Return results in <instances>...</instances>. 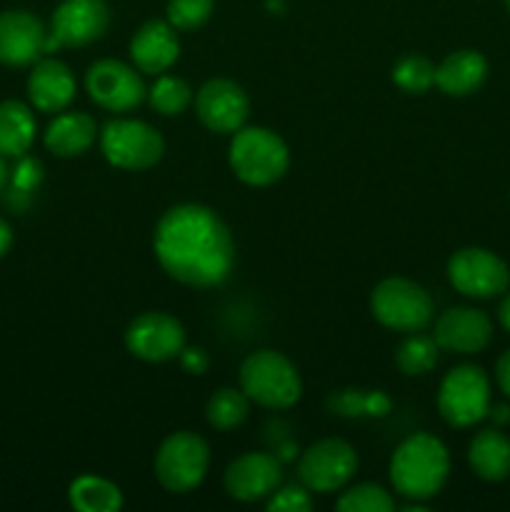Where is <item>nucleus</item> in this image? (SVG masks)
Masks as SVG:
<instances>
[{"label": "nucleus", "mask_w": 510, "mask_h": 512, "mask_svg": "<svg viewBox=\"0 0 510 512\" xmlns=\"http://www.w3.org/2000/svg\"><path fill=\"white\" fill-rule=\"evenodd\" d=\"M28 98L40 113H60L75 98V78L60 60H40L28 78Z\"/></svg>", "instance_id": "6ab92c4d"}, {"label": "nucleus", "mask_w": 510, "mask_h": 512, "mask_svg": "<svg viewBox=\"0 0 510 512\" xmlns=\"http://www.w3.org/2000/svg\"><path fill=\"white\" fill-rule=\"evenodd\" d=\"M35 140V118L20 100L0 103V155L23 158Z\"/></svg>", "instance_id": "5701e85b"}, {"label": "nucleus", "mask_w": 510, "mask_h": 512, "mask_svg": "<svg viewBox=\"0 0 510 512\" xmlns=\"http://www.w3.org/2000/svg\"><path fill=\"white\" fill-rule=\"evenodd\" d=\"M230 168L253 188H265L280 180L288 170L290 155L288 145L283 143L278 133L268 128H240L230 140Z\"/></svg>", "instance_id": "7ed1b4c3"}, {"label": "nucleus", "mask_w": 510, "mask_h": 512, "mask_svg": "<svg viewBox=\"0 0 510 512\" xmlns=\"http://www.w3.org/2000/svg\"><path fill=\"white\" fill-rule=\"evenodd\" d=\"M5 183H8V165H5L3 155H0V190L5 188Z\"/></svg>", "instance_id": "e433bc0d"}, {"label": "nucleus", "mask_w": 510, "mask_h": 512, "mask_svg": "<svg viewBox=\"0 0 510 512\" xmlns=\"http://www.w3.org/2000/svg\"><path fill=\"white\" fill-rule=\"evenodd\" d=\"M433 338L450 353H480L493 340V323L483 310L450 308L435 320Z\"/></svg>", "instance_id": "f3484780"}, {"label": "nucleus", "mask_w": 510, "mask_h": 512, "mask_svg": "<svg viewBox=\"0 0 510 512\" xmlns=\"http://www.w3.org/2000/svg\"><path fill=\"white\" fill-rule=\"evenodd\" d=\"M240 388L253 403L270 410L295 405L303 393V383L295 365L275 350H258L240 365Z\"/></svg>", "instance_id": "20e7f679"}, {"label": "nucleus", "mask_w": 510, "mask_h": 512, "mask_svg": "<svg viewBox=\"0 0 510 512\" xmlns=\"http://www.w3.org/2000/svg\"><path fill=\"white\" fill-rule=\"evenodd\" d=\"M505 8H508V13H510V0H505Z\"/></svg>", "instance_id": "4c0bfd02"}, {"label": "nucleus", "mask_w": 510, "mask_h": 512, "mask_svg": "<svg viewBox=\"0 0 510 512\" xmlns=\"http://www.w3.org/2000/svg\"><path fill=\"white\" fill-rule=\"evenodd\" d=\"M48 33L40 18L28 10H5L0 13V63L30 65L45 53Z\"/></svg>", "instance_id": "dca6fc26"}, {"label": "nucleus", "mask_w": 510, "mask_h": 512, "mask_svg": "<svg viewBox=\"0 0 510 512\" xmlns=\"http://www.w3.org/2000/svg\"><path fill=\"white\" fill-rule=\"evenodd\" d=\"M178 358H180V365L193 375H203L210 365L208 355H205V350L200 348H188V350L183 348V353H180Z\"/></svg>", "instance_id": "473e14b6"}, {"label": "nucleus", "mask_w": 510, "mask_h": 512, "mask_svg": "<svg viewBox=\"0 0 510 512\" xmlns=\"http://www.w3.org/2000/svg\"><path fill=\"white\" fill-rule=\"evenodd\" d=\"M100 148L120 170H148L163 158V135L143 120H110L100 133Z\"/></svg>", "instance_id": "6e6552de"}, {"label": "nucleus", "mask_w": 510, "mask_h": 512, "mask_svg": "<svg viewBox=\"0 0 510 512\" xmlns=\"http://www.w3.org/2000/svg\"><path fill=\"white\" fill-rule=\"evenodd\" d=\"M438 350L440 345L430 335L408 333V338L400 343L398 353H395V363L405 375H425L438 363Z\"/></svg>", "instance_id": "a878e982"}, {"label": "nucleus", "mask_w": 510, "mask_h": 512, "mask_svg": "<svg viewBox=\"0 0 510 512\" xmlns=\"http://www.w3.org/2000/svg\"><path fill=\"white\" fill-rule=\"evenodd\" d=\"M498 318H500V325H503V328L508 330V333H510V293L505 295V298H503V303H500Z\"/></svg>", "instance_id": "c9c22d12"}, {"label": "nucleus", "mask_w": 510, "mask_h": 512, "mask_svg": "<svg viewBox=\"0 0 510 512\" xmlns=\"http://www.w3.org/2000/svg\"><path fill=\"white\" fill-rule=\"evenodd\" d=\"M438 410L453 428H470L490 413V380L480 365L450 370L438 390Z\"/></svg>", "instance_id": "0eeeda50"}, {"label": "nucleus", "mask_w": 510, "mask_h": 512, "mask_svg": "<svg viewBox=\"0 0 510 512\" xmlns=\"http://www.w3.org/2000/svg\"><path fill=\"white\" fill-rule=\"evenodd\" d=\"M98 138V125L88 113H63L45 130V148L58 158L83 155Z\"/></svg>", "instance_id": "412c9836"}, {"label": "nucleus", "mask_w": 510, "mask_h": 512, "mask_svg": "<svg viewBox=\"0 0 510 512\" xmlns=\"http://www.w3.org/2000/svg\"><path fill=\"white\" fill-rule=\"evenodd\" d=\"M210 465V448L200 435L190 430H180L155 453V478L168 493H190L203 483Z\"/></svg>", "instance_id": "423d86ee"}, {"label": "nucleus", "mask_w": 510, "mask_h": 512, "mask_svg": "<svg viewBox=\"0 0 510 512\" xmlns=\"http://www.w3.org/2000/svg\"><path fill=\"white\" fill-rule=\"evenodd\" d=\"M485 78H488V60L478 50H455L445 55L443 63L435 68V85L453 98L475 93Z\"/></svg>", "instance_id": "aec40b11"}, {"label": "nucleus", "mask_w": 510, "mask_h": 512, "mask_svg": "<svg viewBox=\"0 0 510 512\" xmlns=\"http://www.w3.org/2000/svg\"><path fill=\"white\" fill-rule=\"evenodd\" d=\"M70 505L80 512H118L123 508V493L110 480L98 475H83L70 485Z\"/></svg>", "instance_id": "b1692460"}, {"label": "nucleus", "mask_w": 510, "mask_h": 512, "mask_svg": "<svg viewBox=\"0 0 510 512\" xmlns=\"http://www.w3.org/2000/svg\"><path fill=\"white\" fill-rule=\"evenodd\" d=\"M470 468L485 483H503L510 478V438L495 428H485L470 440Z\"/></svg>", "instance_id": "4be33fe9"}, {"label": "nucleus", "mask_w": 510, "mask_h": 512, "mask_svg": "<svg viewBox=\"0 0 510 512\" xmlns=\"http://www.w3.org/2000/svg\"><path fill=\"white\" fill-rule=\"evenodd\" d=\"M150 105L158 110L160 115H180L188 110V105L193 103V88L185 83L183 78H175V75H160L155 80L153 88L148 90Z\"/></svg>", "instance_id": "bb28decb"}, {"label": "nucleus", "mask_w": 510, "mask_h": 512, "mask_svg": "<svg viewBox=\"0 0 510 512\" xmlns=\"http://www.w3.org/2000/svg\"><path fill=\"white\" fill-rule=\"evenodd\" d=\"M10 245H13V230H10V225L0 218V258L8 253Z\"/></svg>", "instance_id": "f704fd0d"}, {"label": "nucleus", "mask_w": 510, "mask_h": 512, "mask_svg": "<svg viewBox=\"0 0 510 512\" xmlns=\"http://www.w3.org/2000/svg\"><path fill=\"white\" fill-rule=\"evenodd\" d=\"M110 10L105 0H63L55 8L45 53L53 48H83L105 35Z\"/></svg>", "instance_id": "9b49d317"}, {"label": "nucleus", "mask_w": 510, "mask_h": 512, "mask_svg": "<svg viewBox=\"0 0 510 512\" xmlns=\"http://www.w3.org/2000/svg\"><path fill=\"white\" fill-rule=\"evenodd\" d=\"M495 378H498L500 390L510 398V350H505L498 358V365H495Z\"/></svg>", "instance_id": "72a5a7b5"}, {"label": "nucleus", "mask_w": 510, "mask_h": 512, "mask_svg": "<svg viewBox=\"0 0 510 512\" xmlns=\"http://www.w3.org/2000/svg\"><path fill=\"white\" fill-rule=\"evenodd\" d=\"M335 508L340 512H393L395 500L390 498L388 490L380 488V485L363 483L340 495Z\"/></svg>", "instance_id": "c85d7f7f"}, {"label": "nucleus", "mask_w": 510, "mask_h": 512, "mask_svg": "<svg viewBox=\"0 0 510 512\" xmlns=\"http://www.w3.org/2000/svg\"><path fill=\"white\" fill-rule=\"evenodd\" d=\"M180 55V40L168 20H148L130 40V58L145 75H163Z\"/></svg>", "instance_id": "a211bd4d"}, {"label": "nucleus", "mask_w": 510, "mask_h": 512, "mask_svg": "<svg viewBox=\"0 0 510 512\" xmlns=\"http://www.w3.org/2000/svg\"><path fill=\"white\" fill-rule=\"evenodd\" d=\"M448 278L458 293L490 300L508 290L510 270L500 255L485 248H460L448 260Z\"/></svg>", "instance_id": "1a4fd4ad"}, {"label": "nucleus", "mask_w": 510, "mask_h": 512, "mask_svg": "<svg viewBox=\"0 0 510 512\" xmlns=\"http://www.w3.org/2000/svg\"><path fill=\"white\" fill-rule=\"evenodd\" d=\"M195 113L213 133H238L250 115V100L233 80L213 78L195 95Z\"/></svg>", "instance_id": "4468645a"}, {"label": "nucleus", "mask_w": 510, "mask_h": 512, "mask_svg": "<svg viewBox=\"0 0 510 512\" xmlns=\"http://www.w3.org/2000/svg\"><path fill=\"white\" fill-rule=\"evenodd\" d=\"M375 320L395 333H420L433 320V300L423 285L408 278H388L370 295Z\"/></svg>", "instance_id": "39448f33"}, {"label": "nucleus", "mask_w": 510, "mask_h": 512, "mask_svg": "<svg viewBox=\"0 0 510 512\" xmlns=\"http://www.w3.org/2000/svg\"><path fill=\"white\" fill-rule=\"evenodd\" d=\"M125 345L145 363H168L185 348V328L178 318L160 310L138 315L125 330Z\"/></svg>", "instance_id": "ddd939ff"}, {"label": "nucleus", "mask_w": 510, "mask_h": 512, "mask_svg": "<svg viewBox=\"0 0 510 512\" xmlns=\"http://www.w3.org/2000/svg\"><path fill=\"white\" fill-rule=\"evenodd\" d=\"M213 0H168V23L175 30H198L213 15Z\"/></svg>", "instance_id": "c756f323"}, {"label": "nucleus", "mask_w": 510, "mask_h": 512, "mask_svg": "<svg viewBox=\"0 0 510 512\" xmlns=\"http://www.w3.org/2000/svg\"><path fill=\"white\" fill-rule=\"evenodd\" d=\"M450 473L448 448L428 433H415L398 445L390 460V483L410 503H425L443 490Z\"/></svg>", "instance_id": "f03ea898"}, {"label": "nucleus", "mask_w": 510, "mask_h": 512, "mask_svg": "<svg viewBox=\"0 0 510 512\" xmlns=\"http://www.w3.org/2000/svg\"><path fill=\"white\" fill-rule=\"evenodd\" d=\"M358 470V455L345 440L328 438L310 445L298 463L300 483L310 493H335L345 488Z\"/></svg>", "instance_id": "9d476101"}, {"label": "nucleus", "mask_w": 510, "mask_h": 512, "mask_svg": "<svg viewBox=\"0 0 510 512\" xmlns=\"http://www.w3.org/2000/svg\"><path fill=\"white\" fill-rule=\"evenodd\" d=\"M225 490L240 503H258L270 498L283 483L280 463L268 453H245L225 470Z\"/></svg>", "instance_id": "2eb2a0df"}, {"label": "nucleus", "mask_w": 510, "mask_h": 512, "mask_svg": "<svg viewBox=\"0 0 510 512\" xmlns=\"http://www.w3.org/2000/svg\"><path fill=\"white\" fill-rule=\"evenodd\" d=\"M40 178H43V168H40L38 160H23L18 165V170H15V185L20 190L35 188L40 183Z\"/></svg>", "instance_id": "2f4dec72"}, {"label": "nucleus", "mask_w": 510, "mask_h": 512, "mask_svg": "<svg viewBox=\"0 0 510 512\" xmlns=\"http://www.w3.org/2000/svg\"><path fill=\"white\" fill-rule=\"evenodd\" d=\"M85 88H88L90 100L110 113H128L138 108L148 95L138 68L110 58L90 65L85 73Z\"/></svg>", "instance_id": "f8f14e48"}, {"label": "nucleus", "mask_w": 510, "mask_h": 512, "mask_svg": "<svg viewBox=\"0 0 510 512\" xmlns=\"http://www.w3.org/2000/svg\"><path fill=\"white\" fill-rule=\"evenodd\" d=\"M393 80L405 93L423 95L435 85V65L425 55H405L393 68Z\"/></svg>", "instance_id": "cd10ccee"}, {"label": "nucleus", "mask_w": 510, "mask_h": 512, "mask_svg": "<svg viewBox=\"0 0 510 512\" xmlns=\"http://www.w3.org/2000/svg\"><path fill=\"white\" fill-rule=\"evenodd\" d=\"M153 248L165 273L190 288H218L233 273V235L223 218L205 205L183 203L163 213Z\"/></svg>", "instance_id": "f257e3e1"}, {"label": "nucleus", "mask_w": 510, "mask_h": 512, "mask_svg": "<svg viewBox=\"0 0 510 512\" xmlns=\"http://www.w3.org/2000/svg\"><path fill=\"white\" fill-rule=\"evenodd\" d=\"M313 508L308 488H283L275 490L268 498L270 512H308Z\"/></svg>", "instance_id": "7c9ffc66"}, {"label": "nucleus", "mask_w": 510, "mask_h": 512, "mask_svg": "<svg viewBox=\"0 0 510 512\" xmlns=\"http://www.w3.org/2000/svg\"><path fill=\"white\" fill-rule=\"evenodd\" d=\"M250 413V398L243 393V388H220L210 395L205 418L215 430H233L245 423Z\"/></svg>", "instance_id": "393cba45"}]
</instances>
